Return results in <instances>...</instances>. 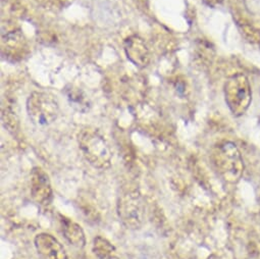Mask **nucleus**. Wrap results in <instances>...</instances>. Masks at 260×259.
<instances>
[{
	"mask_svg": "<svg viewBox=\"0 0 260 259\" xmlns=\"http://www.w3.org/2000/svg\"><path fill=\"white\" fill-rule=\"evenodd\" d=\"M59 221L66 240L77 248H84L86 246V236L82 226L76 221L61 214H59Z\"/></svg>",
	"mask_w": 260,
	"mask_h": 259,
	"instance_id": "9",
	"label": "nucleus"
},
{
	"mask_svg": "<svg viewBox=\"0 0 260 259\" xmlns=\"http://www.w3.org/2000/svg\"><path fill=\"white\" fill-rule=\"evenodd\" d=\"M211 165L216 174L229 184L240 181L244 172V163L238 147L232 142L215 145L210 154Z\"/></svg>",
	"mask_w": 260,
	"mask_h": 259,
	"instance_id": "1",
	"label": "nucleus"
},
{
	"mask_svg": "<svg viewBox=\"0 0 260 259\" xmlns=\"http://www.w3.org/2000/svg\"><path fill=\"white\" fill-rule=\"evenodd\" d=\"M119 220L129 230L142 226L145 216V204L138 190H127L119 195L116 204Z\"/></svg>",
	"mask_w": 260,
	"mask_h": 259,
	"instance_id": "4",
	"label": "nucleus"
},
{
	"mask_svg": "<svg viewBox=\"0 0 260 259\" xmlns=\"http://www.w3.org/2000/svg\"><path fill=\"white\" fill-rule=\"evenodd\" d=\"M34 245L42 259H68V254L62 244L50 234H38L34 239Z\"/></svg>",
	"mask_w": 260,
	"mask_h": 259,
	"instance_id": "8",
	"label": "nucleus"
},
{
	"mask_svg": "<svg viewBox=\"0 0 260 259\" xmlns=\"http://www.w3.org/2000/svg\"><path fill=\"white\" fill-rule=\"evenodd\" d=\"M123 49L128 60L136 67L143 69L149 64L150 51L146 42L140 36H128L123 42Z\"/></svg>",
	"mask_w": 260,
	"mask_h": 259,
	"instance_id": "7",
	"label": "nucleus"
},
{
	"mask_svg": "<svg viewBox=\"0 0 260 259\" xmlns=\"http://www.w3.org/2000/svg\"><path fill=\"white\" fill-rule=\"evenodd\" d=\"M225 103L235 116L243 115L252 101V90L248 78L243 74L230 77L223 88Z\"/></svg>",
	"mask_w": 260,
	"mask_h": 259,
	"instance_id": "3",
	"label": "nucleus"
},
{
	"mask_svg": "<svg viewBox=\"0 0 260 259\" xmlns=\"http://www.w3.org/2000/svg\"><path fill=\"white\" fill-rule=\"evenodd\" d=\"M31 196L37 204L42 206L49 205L53 199L49 176L38 167L31 172Z\"/></svg>",
	"mask_w": 260,
	"mask_h": 259,
	"instance_id": "6",
	"label": "nucleus"
},
{
	"mask_svg": "<svg viewBox=\"0 0 260 259\" xmlns=\"http://www.w3.org/2000/svg\"><path fill=\"white\" fill-rule=\"evenodd\" d=\"M203 2L210 7H215L217 5H220L223 0H203Z\"/></svg>",
	"mask_w": 260,
	"mask_h": 259,
	"instance_id": "12",
	"label": "nucleus"
},
{
	"mask_svg": "<svg viewBox=\"0 0 260 259\" xmlns=\"http://www.w3.org/2000/svg\"><path fill=\"white\" fill-rule=\"evenodd\" d=\"M27 113L31 120L39 125H48L54 122L59 113L56 99L45 92L35 91L27 99Z\"/></svg>",
	"mask_w": 260,
	"mask_h": 259,
	"instance_id": "5",
	"label": "nucleus"
},
{
	"mask_svg": "<svg viewBox=\"0 0 260 259\" xmlns=\"http://www.w3.org/2000/svg\"><path fill=\"white\" fill-rule=\"evenodd\" d=\"M92 251L96 259H119L114 253L115 247L101 236H97L94 239Z\"/></svg>",
	"mask_w": 260,
	"mask_h": 259,
	"instance_id": "10",
	"label": "nucleus"
},
{
	"mask_svg": "<svg viewBox=\"0 0 260 259\" xmlns=\"http://www.w3.org/2000/svg\"><path fill=\"white\" fill-rule=\"evenodd\" d=\"M79 148L85 159L95 169L107 170L111 166L112 154L104 137L97 128L86 126L78 134Z\"/></svg>",
	"mask_w": 260,
	"mask_h": 259,
	"instance_id": "2",
	"label": "nucleus"
},
{
	"mask_svg": "<svg viewBox=\"0 0 260 259\" xmlns=\"http://www.w3.org/2000/svg\"><path fill=\"white\" fill-rule=\"evenodd\" d=\"M68 99L70 100V103L73 107H75L77 110L81 112H86L89 109V102L86 99V96L76 88H71L66 90Z\"/></svg>",
	"mask_w": 260,
	"mask_h": 259,
	"instance_id": "11",
	"label": "nucleus"
}]
</instances>
